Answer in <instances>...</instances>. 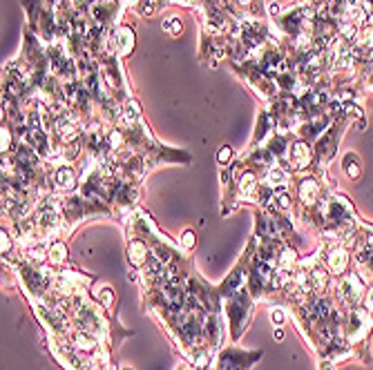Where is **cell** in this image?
<instances>
[{"instance_id": "cell-1", "label": "cell", "mask_w": 373, "mask_h": 370, "mask_svg": "<svg viewBox=\"0 0 373 370\" xmlns=\"http://www.w3.org/2000/svg\"><path fill=\"white\" fill-rule=\"evenodd\" d=\"M360 292H362V286H360V279L353 274L344 276V279L340 281V294L344 297L346 301H356L360 297Z\"/></svg>"}, {"instance_id": "cell-2", "label": "cell", "mask_w": 373, "mask_h": 370, "mask_svg": "<svg viewBox=\"0 0 373 370\" xmlns=\"http://www.w3.org/2000/svg\"><path fill=\"white\" fill-rule=\"evenodd\" d=\"M346 268V250L344 248H335L328 255V270L331 272H344Z\"/></svg>"}, {"instance_id": "cell-3", "label": "cell", "mask_w": 373, "mask_h": 370, "mask_svg": "<svg viewBox=\"0 0 373 370\" xmlns=\"http://www.w3.org/2000/svg\"><path fill=\"white\" fill-rule=\"evenodd\" d=\"M145 257H148V248H145V243L132 241L130 248H127V259H130V263H134V266H141V263L145 261Z\"/></svg>"}, {"instance_id": "cell-4", "label": "cell", "mask_w": 373, "mask_h": 370, "mask_svg": "<svg viewBox=\"0 0 373 370\" xmlns=\"http://www.w3.org/2000/svg\"><path fill=\"white\" fill-rule=\"evenodd\" d=\"M317 183L313 181V178H306V181H302V185H299V196H302V201L306 203H315V199H317Z\"/></svg>"}, {"instance_id": "cell-5", "label": "cell", "mask_w": 373, "mask_h": 370, "mask_svg": "<svg viewBox=\"0 0 373 370\" xmlns=\"http://www.w3.org/2000/svg\"><path fill=\"white\" fill-rule=\"evenodd\" d=\"M116 42H119V47H121V54H127V52L132 49L134 34H132L127 27H121V29H119V38H116Z\"/></svg>"}, {"instance_id": "cell-6", "label": "cell", "mask_w": 373, "mask_h": 370, "mask_svg": "<svg viewBox=\"0 0 373 370\" xmlns=\"http://www.w3.org/2000/svg\"><path fill=\"white\" fill-rule=\"evenodd\" d=\"M54 181H56V185H60V188H72V185H74V172L70 168H60L56 172V176H54Z\"/></svg>"}, {"instance_id": "cell-7", "label": "cell", "mask_w": 373, "mask_h": 370, "mask_svg": "<svg viewBox=\"0 0 373 370\" xmlns=\"http://www.w3.org/2000/svg\"><path fill=\"white\" fill-rule=\"evenodd\" d=\"M342 165L346 168V174L351 176V178H358L360 176V161H358L356 154H346L344 161H342Z\"/></svg>"}, {"instance_id": "cell-8", "label": "cell", "mask_w": 373, "mask_h": 370, "mask_svg": "<svg viewBox=\"0 0 373 370\" xmlns=\"http://www.w3.org/2000/svg\"><path fill=\"white\" fill-rule=\"evenodd\" d=\"M293 161H295L299 168L309 163V147L304 143H297L295 147H293Z\"/></svg>"}, {"instance_id": "cell-9", "label": "cell", "mask_w": 373, "mask_h": 370, "mask_svg": "<svg viewBox=\"0 0 373 370\" xmlns=\"http://www.w3.org/2000/svg\"><path fill=\"white\" fill-rule=\"evenodd\" d=\"M65 255H67V250H65V245L63 243H52V248H50V261L52 263H60V261H65Z\"/></svg>"}, {"instance_id": "cell-10", "label": "cell", "mask_w": 373, "mask_h": 370, "mask_svg": "<svg viewBox=\"0 0 373 370\" xmlns=\"http://www.w3.org/2000/svg\"><path fill=\"white\" fill-rule=\"evenodd\" d=\"M163 29H166V32H170L172 36H179L183 32V25H181L179 18L172 16V18H168V20H163Z\"/></svg>"}, {"instance_id": "cell-11", "label": "cell", "mask_w": 373, "mask_h": 370, "mask_svg": "<svg viewBox=\"0 0 373 370\" xmlns=\"http://www.w3.org/2000/svg\"><path fill=\"white\" fill-rule=\"evenodd\" d=\"M74 343L81 350H92V348H94V339H92L90 335H85V332H78V335L74 337Z\"/></svg>"}, {"instance_id": "cell-12", "label": "cell", "mask_w": 373, "mask_h": 370, "mask_svg": "<svg viewBox=\"0 0 373 370\" xmlns=\"http://www.w3.org/2000/svg\"><path fill=\"white\" fill-rule=\"evenodd\" d=\"M360 45H362V47H373V27L364 29V32L360 34Z\"/></svg>"}, {"instance_id": "cell-13", "label": "cell", "mask_w": 373, "mask_h": 370, "mask_svg": "<svg viewBox=\"0 0 373 370\" xmlns=\"http://www.w3.org/2000/svg\"><path fill=\"white\" fill-rule=\"evenodd\" d=\"M230 156H232V150H230L228 145L222 147V150L217 152V161H219V163H228V161H230Z\"/></svg>"}, {"instance_id": "cell-14", "label": "cell", "mask_w": 373, "mask_h": 370, "mask_svg": "<svg viewBox=\"0 0 373 370\" xmlns=\"http://www.w3.org/2000/svg\"><path fill=\"white\" fill-rule=\"evenodd\" d=\"M181 245H186V248H194V234H192V230H186L181 234Z\"/></svg>"}, {"instance_id": "cell-15", "label": "cell", "mask_w": 373, "mask_h": 370, "mask_svg": "<svg viewBox=\"0 0 373 370\" xmlns=\"http://www.w3.org/2000/svg\"><path fill=\"white\" fill-rule=\"evenodd\" d=\"M253 185H255V176L253 174H244V178H242V190L244 192L253 190Z\"/></svg>"}, {"instance_id": "cell-16", "label": "cell", "mask_w": 373, "mask_h": 370, "mask_svg": "<svg viewBox=\"0 0 373 370\" xmlns=\"http://www.w3.org/2000/svg\"><path fill=\"white\" fill-rule=\"evenodd\" d=\"M277 203H279V207H282V210L291 207V194H286V192H279V194H277Z\"/></svg>"}, {"instance_id": "cell-17", "label": "cell", "mask_w": 373, "mask_h": 370, "mask_svg": "<svg viewBox=\"0 0 373 370\" xmlns=\"http://www.w3.org/2000/svg\"><path fill=\"white\" fill-rule=\"evenodd\" d=\"M284 178H286V176H284L279 170H273V172H268V181H271V183H284Z\"/></svg>"}, {"instance_id": "cell-18", "label": "cell", "mask_w": 373, "mask_h": 370, "mask_svg": "<svg viewBox=\"0 0 373 370\" xmlns=\"http://www.w3.org/2000/svg\"><path fill=\"white\" fill-rule=\"evenodd\" d=\"M101 299H103V304H105V306H109V304H112V290H109V288H105V290H103Z\"/></svg>"}, {"instance_id": "cell-19", "label": "cell", "mask_w": 373, "mask_h": 370, "mask_svg": "<svg viewBox=\"0 0 373 370\" xmlns=\"http://www.w3.org/2000/svg\"><path fill=\"white\" fill-rule=\"evenodd\" d=\"M271 317L275 319V323H277V326H279V323H284V312H282V310H273Z\"/></svg>"}, {"instance_id": "cell-20", "label": "cell", "mask_w": 373, "mask_h": 370, "mask_svg": "<svg viewBox=\"0 0 373 370\" xmlns=\"http://www.w3.org/2000/svg\"><path fill=\"white\" fill-rule=\"evenodd\" d=\"M9 143H11V141H9V132H7V129H3V150H9Z\"/></svg>"}, {"instance_id": "cell-21", "label": "cell", "mask_w": 373, "mask_h": 370, "mask_svg": "<svg viewBox=\"0 0 373 370\" xmlns=\"http://www.w3.org/2000/svg\"><path fill=\"white\" fill-rule=\"evenodd\" d=\"M268 11H271V16H277L279 14V5L277 3H271V5H268Z\"/></svg>"}, {"instance_id": "cell-22", "label": "cell", "mask_w": 373, "mask_h": 370, "mask_svg": "<svg viewBox=\"0 0 373 370\" xmlns=\"http://www.w3.org/2000/svg\"><path fill=\"white\" fill-rule=\"evenodd\" d=\"M366 308H369V310L373 312V290L369 292V297H366Z\"/></svg>"}, {"instance_id": "cell-23", "label": "cell", "mask_w": 373, "mask_h": 370, "mask_svg": "<svg viewBox=\"0 0 373 370\" xmlns=\"http://www.w3.org/2000/svg\"><path fill=\"white\" fill-rule=\"evenodd\" d=\"M366 76H369V87L373 89V65H371V70H369V74H366Z\"/></svg>"}, {"instance_id": "cell-24", "label": "cell", "mask_w": 373, "mask_h": 370, "mask_svg": "<svg viewBox=\"0 0 373 370\" xmlns=\"http://www.w3.org/2000/svg\"><path fill=\"white\" fill-rule=\"evenodd\" d=\"M320 370H333V366H331V361H324Z\"/></svg>"}, {"instance_id": "cell-25", "label": "cell", "mask_w": 373, "mask_h": 370, "mask_svg": "<svg viewBox=\"0 0 373 370\" xmlns=\"http://www.w3.org/2000/svg\"><path fill=\"white\" fill-rule=\"evenodd\" d=\"M275 339H277V341H282V339H284V332L277 330V332H275Z\"/></svg>"}, {"instance_id": "cell-26", "label": "cell", "mask_w": 373, "mask_h": 370, "mask_svg": "<svg viewBox=\"0 0 373 370\" xmlns=\"http://www.w3.org/2000/svg\"><path fill=\"white\" fill-rule=\"evenodd\" d=\"M237 3H242V5H248V3H250V0H237Z\"/></svg>"}, {"instance_id": "cell-27", "label": "cell", "mask_w": 373, "mask_h": 370, "mask_svg": "<svg viewBox=\"0 0 373 370\" xmlns=\"http://www.w3.org/2000/svg\"><path fill=\"white\" fill-rule=\"evenodd\" d=\"M123 370H130V368H123Z\"/></svg>"}, {"instance_id": "cell-28", "label": "cell", "mask_w": 373, "mask_h": 370, "mask_svg": "<svg viewBox=\"0 0 373 370\" xmlns=\"http://www.w3.org/2000/svg\"><path fill=\"white\" fill-rule=\"evenodd\" d=\"M188 3H192V0H188Z\"/></svg>"}]
</instances>
